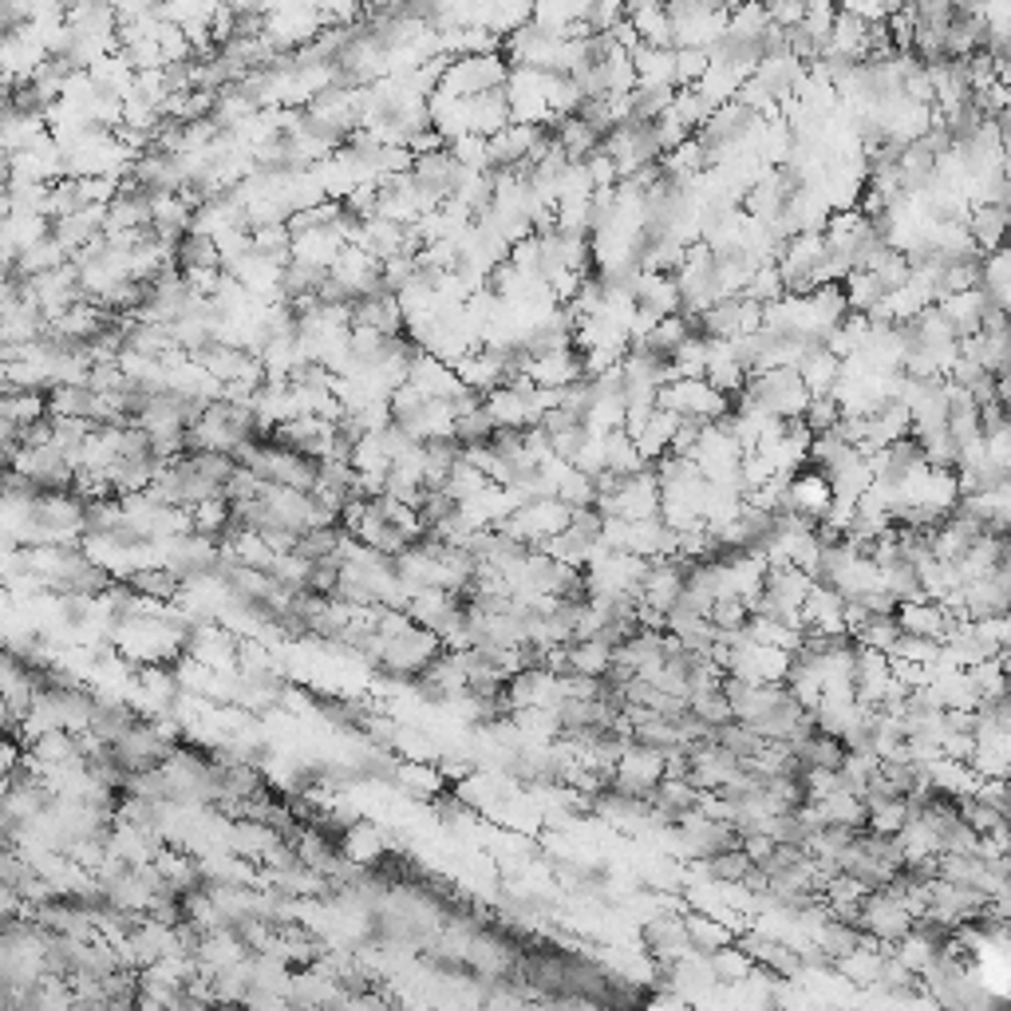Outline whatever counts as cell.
Listing matches in <instances>:
<instances>
[{
  "label": "cell",
  "instance_id": "6da1fadb",
  "mask_svg": "<svg viewBox=\"0 0 1011 1011\" xmlns=\"http://www.w3.org/2000/svg\"><path fill=\"white\" fill-rule=\"evenodd\" d=\"M743 395L755 403H762L771 415H779V419H786V424H794V419H803L806 407H810V392H806L803 376H798V368H774V371H759V376H750L747 388H743Z\"/></svg>",
  "mask_w": 1011,
  "mask_h": 1011
},
{
  "label": "cell",
  "instance_id": "7a4b0ae2",
  "mask_svg": "<svg viewBox=\"0 0 1011 1011\" xmlns=\"http://www.w3.org/2000/svg\"><path fill=\"white\" fill-rule=\"evenodd\" d=\"M660 412H672L675 419H696V424H719L731 415V400L716 392L707 380H675L668 383L656 400Z\"/></svg>",
  "mask_w": 1011,
  "mask_h": 1011
},
{
  "label": "cell",
  "instance_id": "3957f363",
  "mask_svg": "<svg viewBox=\"0 0 1011 1011\" xmlns=\"http://www.w3.org/2000/svg\"><path fill=\"white\" fill-rule=\"evenodd\" d=\"M834 506V486H830L826 470H798L791 479V498H786V510L803 514L814 526H822V518Z\"/></svg>",
  "mask_w": 1011,
  "mask_h": 1011
},
{
  "label": "cell",
  "instance_id": "277c9868",
  "mask_svg": "<svg viewBox=\"0 0 1011 1011\" xmlns=\"http://www.w3.org/2000/svg\"><path fill=\"white\" fill-rule=\"evenodd\" d=\"M530 380L545 392H566L573 383L585 380V356L577 349H561L549 352V356H538L530 368Z\"/></svg>",
  "mask_w": 1011,
  "mask_h": 1011
},
{
  "label": "cell",
  "instance_id": "5b68a950",
  "mask_svg": "<svg viewBox=\"0 0 1011 1011\" xmlns=\"http://www.w3.org/2000/svg\"><path fill=\"white\" fill-rule=\"evenodd\" d=\"M636 308L653 313L656 320H668V316L684 313V301H680V285H675V277L644 273L641 285H636Z\"/></svg>",
  "mask_w": 1011,
  "mask_h": 1011
},
{
  "label": "cell",
  "instance_id": "8992f818",
  "mask_svg": "<svg viewBox=\"0 0 1011 1011\" xmlns=\"http://www.w3.org/2000/svg\"><path fill=\"white\" fill-rule=\"evenodd\" d=\"M968 233H972V241H976V250H984V257H988V253H996V250L1008 245L1011 214L1000 206V202H991V206H976L972 214H968Z\"/></svg>",
  "mask_w": 1011,
  "mask_h": 1011
},
{
  "label": "cell",
  "instance_id": "52a82bcc",
  "mask_svg": "<svg viewBox=\"0 0 1011 1011\" xmlns=\"http://www.w3.org/2000/svg\"><path fill=\"white\" fill-rule=\"evenodd\" d=\"M48 415L52 419H88V424H96L99 395L88 383H55L48 392Z\"/></svg>",
  "mask_w": 1011,
  "mask_h": 1011
},
{
  "label": "cell",
  "instance_id": "ba28073f",
  "mask_svg": "<svg viewBox=\"0 0 1011 1011\" xmlns=\"http://www.w3.org/2000/svg\"><path fill=\"white\" fill-rule=\"evenodd\" d=\"M798 376H803L806 392H810V400H822V395H834L837 383H842V359L834 356V352L826 349V344H818L810 356L798 364Z\"/></svg>",
  "mask_w": 1011,
  "mask_h": 1011
},
{
  "label": "cell",
  "instance_id": "9c48e42d",
  "mask_svg": "<svg viewBox=\"0 0 1011 1011\" xmlns=\"http://www.w3.org/2000/svg\"><path fill=\"white\" fill-rule=\"evenodd\" d=\"M629 21H632V28H636V36H641V45L675 48V24L664 4H632Z\"/></svg>",
  "mask_w": 1011,
  "mask_h": 1011
},
{
  "label": "cell",
  "instance_id": "30bf717a",
  "mask_svg": "<svg viewBox=\"0 0 1011 1011\" xmlns=\"http://www.w3.org/2000/svg\"><path fill=\"white\" fill-rule=\"evenodd\" d=\"M175 265L190 277V273H206V269H226V257H222L218 241L206 238V233H186V241L175 250Z\"/></svg>",
  "mask_w": 1011,
  "mask_h": 1011
},
{
  "label": "cell",
  "instance_id": "8fae6325",
  "mask_svg": "<svg viewBox=\"0 0 1011 1011\" xmlns=\"http://www.w3.org/2000/svg\"><path fill=\"white\" fill-rule=\"evenodd\" d=\"M632 64H636L641 84H653V88H675V48L641 45L636 52H632Z\"/></svg>",
  "mask_w": 1011,
  "mask_h": 1011
},
{
  "label": "cell",
  "instance_id": "7c38bea8",
  "mask_svg": "<svg viewBox=\"0 0 1011 1011\" xmlns=\"http://www.w3.org/2000/svg\"><path fill=\"white\" fill-rule=\"evenodd\" d=\"M675 431H680V419H675L672 412H660V407H656V415L648 419V427H644V435L636 439V446H641V455H644L648 467H656L660 458L672 455Z\"/></svg>",
  "mask_w": 1011,
  "mask_h": 1011
},
{
  "label": "cell",
  "instance_id": "4fadbf2b",
  "mask_svg": "<svg viewBox=\"0 0 1011 1011\" xmlns=\"http://www.w3.org/2000/svg\"><path fill=\"white\" fill-rule=\"evenodd\" d=\"M842 293H846V305L854 308L858 316H870L873 308L889 296V289H885V281H881L877 273H865V269H854L846 277V285H842Z\"/></svg>",
  "mask_w": 1011,
  "mask_h": 1011
},
{
  "label": "cell",
  "instance_id": "5bb4252c",
  "mask_svg": "<svg viewBox=\"0 0 1011 1011\" xmlns=\"http://www.w3.org/2000/svg\"><path fill=\"white\" fill-rule=\"evenodd\" d=\"M127 585H131L139 597H151L163 605V601H175L178 593H182V577L166 566H151V569H135Z\"/></svg>",
  "mask_w": 1011,
  "mask_h": 1011
},
{
  "label": "cell",
  "instance_id": "9a60e30c",
  "mask_svg": "<svg viewBox=\"0 0 1011 1011\" xmlns=\"http://www.w3.org/2000/svg\"><path fill=\"white\" fill-rule=\"evenodd\" d=\"M0 419L16 427H33L48 419V395L45 392H4L0 395Z\"/></svg>",
  "mask_w": 1011,
  "mask_h": 1011
},
{
  "label": "cell",
  "instance_id": "2e32d148",
  "mask_svg": "<svg viewBox=\"0 0 1011 1011\" xmlns=\"http://www.w3.org/2000/svg\"><path fill=\"white\" fill-rule=\"evenodd\" d=\"M668 115H672V119L680 123L687 135H692V131H704L707 119L716 115V108H711V103H707V99L699 96L696 88H680V91H675L672 111H668Z\"/></svg>",
  "mask_w": 1011,
  "mask_h": 1011
},
{
  "label": "cell",
  "instance_id": "e0dca14e",
  "mask_svg": "<svg viewBox=\"0 0 1011 1011\" xmlns=\"http://www.w3.org/2000/svg\"><path fill=\"white\" fill-rule=\"evenodd\" d=\"M190 518H194V533H198V538L222 542V538H226V530H229V518H233V506H229V498L198 502L194 510H190Z\"/></svg>",
  "mask_w": 1011,
  "mask_h": 1011
},
{
  "label": "cell",
  "instance_id": "ac0fdd59",
  "mask_svg": "<svg viewBox=\"0 0 1011 1011\" xmlns=\"http://www.w3.org/2000/svg\"><path fill=\"white\" fill-rule=\"evenodd\" d=\"M494 435H498V424L490 419L486 407H479V412H470V415H463V419H455V439L463 446H486Z\"/></svg>",
  "mask_w": 1011,
  "mask_h": 1011
},
{
  "label": "cell",
  "instance_id": "d6986e66",
  "mask_svg": "<svg viewBox=\"0 0 1011 1011\" xmlns=\"http://www.w3.org/2000/svg\"><path fill=\"white\" fill-rule=\"evenodd\" d=\"M747 301H755V305H774V301H783L786 296V285H783V273H779V265H762L755 277H750L747 285Z\"/></svg>",
  "mask_w": 1011,
  "mask_h": 1011
},
{
  "label": "cell",
  "instance_id": "ffe728a7",
  "mask_svg": "<svg viewBox=\"0 0 1011 1011\" xmlns=\"http://www.w3.org/2000/svg\"><path fill=\"white\" fill-rule=\"evenodd\" d=\"M395 779H400L403 786H412L415 798H439V786H443V771H435V767H424V762H412V767H400L395 771Z\"/></svg>",
  "mask_w": 1011,
  "mask_h": 1011
},
{
  "label": "cell",
  "instance_id": "44dd1931",
  "mask_svg": "<svg viewBox=\"0 0 1011 1011\" xmlns=\"http://www.w3.org/2000/svg\"><path fill=\"white\" fill-rule=\"evenodd\" d=\"M707 67H711V55L704 48H675V88H696L707 76Z\"/></svg>",
  "mask_w": 1011,
  "mask_h": 1011
},
{
  "label": "cell",
  "instance_id": "7402d4cb",
  "mask_svg": "<svg viewBox=\"0 0 1011 1011\" xmlns=\"http://www.w3.org/2000/svg\"><path fill=\"white\" fill-rule=\"evenodd\" d=\"M803 424L814 431V435H826V431H834L837 424H842V403H837V395H822V400H810V407H806Z\"/></svg>",
  "mask_w": 1011,
  "mask_h": 1011
},
{
  "label": "cell",
  "instance_id": "603a6c76",
  "mask_svg": "<svg viewBox=\"0 0 1011 1011\" xmlns=\"http://www.w3.org/2000/svg\"><path fill=\"white\" fill-rule=\"evenodd\" d=\"M1008 250H1011V233H1008Z\"/></svg>",
  "mask_w": 1011,
  "mask_h": 1011
}]
</instances>
